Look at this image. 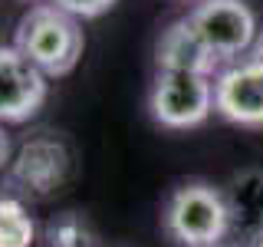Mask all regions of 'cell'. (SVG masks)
<instances>
[{"label": "cell", "mask_w": 263, "mask_h": 247, "mask_svg": "<svg viewBox=\"0 0 263 247\" xmlns=\"http://www.w3.org/2000/svg\"><path fill=\"white\" fill-rule=\"evenodd\" d=\"M148 112L161 129H197L214 112V79L191 73H155Z\"/></svg>", "instance_id": "3957f363"}, {"label": "cell", "mask_w": 263, "mask_h": 247, "mask_svg": "<svg viewBox=\"0 0 263 247\" xmlns=\"http://www.w3.org/2000/svg\"><path fill=\"white\" fill-rule=\"evenodd\" d=\"M197 37L208 43V49L220 60V66L237 63L253 49L260 37L257 13L243 0H201L187 13Z\"/></svg>", "instance_id": "277c9868"}, {"label": "cell", "mask_w": 263, "mask_h": 247, "mask_svg": "<svg viewBox=\"0 0 263 247\" xmlns=\"http://www.w3.org/2000/svg\"><path fill=\"white\" fill-rule=\"evenodd\" d=\"M49 4L63 7L66 13H72L76 20H96V16L109 13L119 0H49Z\"/></svg>", "instance_id": "7c38bea8"}, {"label": "cell", "mask_w": 263, "mask_h": 247, "mask_svg": "<svg viewBox=\"0 0 263 247\" xmlns=\"http://www.w3.org/2000/svg\"><path fill=\"white\" fill-rule=\"evenodd\" d=\"M224 201L230 214V234H240L247 244L263 237V171L247 168L230 178L224 188Z\"/></svg>", "instance_id": "9c48e42d"}, {"label": "cell", "mask_w": 263, "mask_h": 247, "mask_svg": "<svg viewBox=\"0 0 263 247\" xmlns=\"http://www.w3.org/2000/svg\"><path fill=\"white\" fill-rule=\"evenodd\" d=\"M46 247H99V237L92 224L82 214L66 211L46 227Z\"/></svg>", "instance_id": "8fae6325"}, {"label": "cell", "mask_w": 263, "mask_h": 247, "mask_svg": "<svg viewBox=\"0 0 263 247\" xmlns=\"http://www.w3.org/2000/svg\"><path fill=\"white\" fill-rule=\"evenodd\" d=\"M214 112L243 129H263V33L247 56L214 76Z\"/></svg>", "instance_id": "5b68a950"}, {"label": "cell", "mask_w": 263, "mask_h": 247, "mask_svg": "<svg viewBox=\"0 0 263 247\" xmlns=\"http://www.w3.org/2000/svg\"><path fill=\"white\" fill-rule=\"evenodd\" d=\"M36 224L33 214L16 195H0V247H33Z\"/></svg>", "instance_id": "30bf717a"}, {"label": "cell", "mask_w": 263, "mask_h": 247, "mask_svg": "<svg viewBox=\"0 0 263 247\" xmlns=\"http://www.w3.org/2000/svg\"><path fill=\"white\" fill-rule=\"evenodd\" d=\"M33 4H49V0H33Z\"/></svg>", "instance_id": "9a60e30c"}, {"label": "cell", "mask_w": 263, "mask_h": 247, "mask_svg": "<svg viewBox=\"0 0 263 247\" xmlns=\"http://www.w3.org/2000/svg\"><path fill=\"white\" fill-rule=\"evenodd\" d=\"M49 96L46 76L13 43L0 46V126L30 122Z\"/></svg>", "instance_id": "8992f818"}, {"label": "cell", "mask_w": 263, "mask_h": 247, "mask_svg": "<svg viewBox=\"0 0 263 247\" xmlns=\"http://www.w3.org/2000/svg\"><path fill=\"white\" fill-rule=\"evenodd\" d=\"M10 162V138H7V132L0 129V168Z\"/></svg>", "instance_id": "4fadbf2b"}, {"label": "cell", "mask_w": 263, "mask_h": 247, "mask_svg": "<svg viewBox=\"0 0 263 247\" xmlns=\"http://www.w3.org/2000/svg\"><path fill=\"white\" fill-rule=\"evenodd\" d=\"M13 46L46 79H60L79 66L82 49H86V33H82V20L66 13L63 7L33 4L16 23Z\"/></svg>", "instance_id": "6da1fadb"}, {"label": "cell", "mask_w": 263, "mask_h": 247, "mask_svg": "<svg viewBox=\"0 0 263 247\" xmlns=\"http://www.w3.org/2000/svg\"><path fill=\"white\" fill-rule=\"evenodd\" d=\"M155 66L158 73H191V76H217L224 66L208 49L187 16L171 20L155 40Z\"/></svg>", "instance_id": "ba28073f"}, {"label": "cell", "mask_w": 263, "mask_h": 247, "mask_svg": "<svg viewBox=\"0 0 263 247\" xmlns=\"http://www.w3.org/2000/svg\"><path fill=\"white\" fill-rule=\"evenodd\" d=\"M66 175H69V152H66V145L60 138L36 135V138H27L20 145V152L13 155L7 181H10V188L16 195L46 198L63 185Z\"/></svg>", "instance_id": "52a82bcc"}, {"label": "cell", "mask_w": 263, "mask_h": 247, "mask_svg": "<svg viewBox=\"0 0 263 247\" xmlns=\"http://www.w3.org/2000/svg\"><path fill=\"white\" fill-rule=\"evenodd\" d=\"M161 224L181 247H220V241L230 234L224 188H214L211 181L178 185L164 201Z\"/></svg>", "instance_id": "7a4b0ae2"}, {"label": "cell", "mask_w": 263, "mask_h": 247, "mask_svg": "<svg viewBox=\"0 0 263 247\" xmlns=\"http://www.w3.org/2000/svg\"><path fill=\"white\" fill-rule=\"evenodd\" d=\"M250 247H263V237H260V241H253V244H250Z\"/></svg>", "instance_id": "5bb4252c"}]
</instances>
